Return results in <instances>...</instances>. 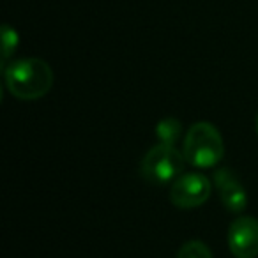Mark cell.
<instances>
[{
    "label": "cell",
    "mask_w": 258,
    "mask_h": 258,
    "mask_svg": "<svg viewBox=\"0 0 258 258\" xmlns=\"http://www.w3.org/2000/svg\"><path fill=\"white\" fill-rule=\"evenodd\" d=\"M214 186L219 193L223 205L232 212H242L247 204L244 186L237 179V173L230 168H221L214 173Z\"/></svg>",
    "instance_id": "6"
},
{
    "label": "cell",
    "mask_w": 258,
    "mask_h": 258,
    "mask_svg": "<svg viewBox=\"0 0 258 258\" xmlns=\"http://www.w3.org/2000/svg\"><path fill=\"white\" fill-rule=\"evenodd\" d=\"M182 133V124L175 117H165L156 124V137L159 138V144L175 145Z\"/></svg>",
    "instance_id": "7"
},
{
    "label": "cell",
    "mask_w": 258,
    "mask_h": 258,
    "mask_svg": "<svg viewBox=\"0 0 258 258\" xmlns=\"http://www.w3.org/2000/svg\"><path fill=\"white\" fill-rule=\"evenodd\" d=\"M182 154L191 166L212 168L225 156V142L221 133L211 122H197L184 137Z\"/></svg>",
    "instance_id": "2"
},
{
    "label": "cell",
    "mask_w": 258,
    "mask_h": 258,
    "mask_svg": "<svg viewBox=\"0 0 258 258\" xmlns=\"http://www.w3.org/2000/svg\"><path fill=\"white\" fill-rule=\"evenodd\" d=\"M186 158L173 145L159 144L147 151L142 159V175L152 184H168L184 172Z\"/></svg>",
    "instance_id": "3"
},
{
    "label": "cell",
    "mask_w": 258,
    "mask_h": 258,
    "mask_svg": "<svg viewBox=\"0 0 258 258\" xmlns=\"http://www.w3.org/2000/svg\"><path fill=\"white\" fill-rule=\"evenodd\" d=\"M4 82L15 97L34 101L46 96L53 85V71L41 58H20L4 69Z\"/></svg>",
    "instance_id": "1"
},
{
    "label": "cell",
    "mask_w": 258,
    "mask_h": 258,
    "mask_svg": "<svg viewBox=\"0 0 258 258\" xmlns=\"http://www.w3.org/2000/svg\"><path fill=\"white\" fill-rule=\"evenodd\" d=\"M226 242L235 258H256L258 219L253 216H240L233 219L226 233Z\"/></svg>",
    "instance_id": "5"
},
{
    "label": "cell",
    "mask_w": 258,
    "mask_h": 258,
    "mask_svg": "<svg viewBox=\"0 0 258 258\" xmlns=\"http://www.w3.org/2000/svg\"><path fill=\"white\" fill-rule=\"evenodd\" d=\"M177 258H212V251L202 240H187L179 249Z\"/></svg>",
    "instance_id": "8"
},
{
    "label": "cell",
    "mask_w": 258,
    "mask_h": 258,
    "mask_svg": "<svg viewBox=\"0 0 258 258\" xmlns=\"http://www.w3.org/2000/svg\"><path fill=\"white\" fill-rule=\"evenodd\" d=\"M18 46V34L9 25H2V64L8 62V58L15 53Z\"/></svg>",
    "instance_id": "9"
},
{
    "label": "cell",
    "mask_w": 258,
    "mask_h": 258,
    "mask_svg": "<svg viewBox=\"0 0 258 258\" xmlns=\"http://www.w3.org/2000/svg\"><path fill=\"white\" fill-rule=\"evenodd\" d=\"M212 193V184L202 173H182L170 187V202L179 209L204 205Z\"/></svg>",
    "instance_id": "4"
},
{
    "label": "cell",
    "mask_w": 258,
    "mask_h": 258,
    "mask_svg": "<svg viewBox=\"0 0 258 258\" xmlns=\"http://www.w3.org/2000/svg\"><path fill=\"white\" fill-rule=\"evenodd\" d=\"M256 131H258V113H256Z\"/></svg>",
    "instance_id": "10"
}]
</instances>
